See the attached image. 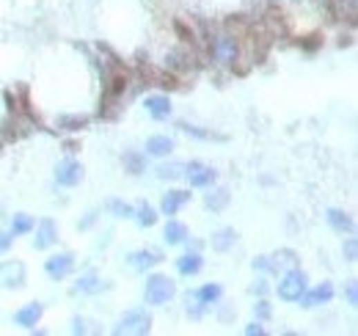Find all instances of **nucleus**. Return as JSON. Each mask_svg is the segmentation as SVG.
Here are the masks:
<instances>
[{"mask_svg":"<svg viewBox=\"0 0 358 336\" xmlns=\"http://www.w3.org/2000/svg\"><path fill=\"white\" fill-rule=\"evenodd\" d=\"M152 331V317L147 315V309H133V312H127L119 323H116V328H113V334H135V336H144Z\"/></svg>","mask_w":358,"mask_h":336,"instance_id":"obj_3","label":"nucleus"},{"mask_svg":"<svg viewBox=\"0 0 358 336\" xmlns=\"http://www.w3.org/2000/svg\"><path fill=\"white\" fill-rule=\"evenodd\" d=\"M72 268H75V257H72V254H53V257L44 262V270H47V276H50L53 281L66 279V276L72 273Z\"/></svg>","mask_w":358,"mask_h":336,"instance_id":"obj_4","label":"nucleus"},{"mask_svg":"<svg viewBox=\"0 0 358 336\" xmlns=\"http://www.w3.org/2000/svg\"><path fill=\"white\" fill-rule=\"evenodd\" d=\"M306 287H309L306 273L292 268V270H287L284 279L279 281V298L287 301V304H295V301H301V295L306 293Z\"/></svg>","mask_w":358,"mask_h":336,"instance_id":"obj_1","label":"nucleus"},{"mask_svg":"<svg viewBox=\"0 0 358 336\" xmlns=\"http://www.w3.org/2000/svg\"><path fill=\"white\" fill-rule=\"evenodd\" d=\"M331 298H334V287H331L328 281H323V284L314 287V290L306 287V293L301 295L303 306H323V304H331Z\"/></svg>","mask_w":358,"mask_h":336,"instance_id":"obj_9","label":"nucleus"},{"mask_svg":"<svg viewBox=\"0 0 358 336\" xmlns=\"http://www.w3.org/2000/svg\"><path fill=\"white\" fill-rule=\"evenodd\" d=\"M158 177H160V179H177V177H185V166H182V163L160 166V168H158Z\"/></svg>","mask_w":358,"mask_h":336,"instance_id":"obj_26","label":"nucleus"},{"mask_svg":"<svg viewBox=\"0 0 358 336\" xmlns=\"http://www.w3.org/2000/svg\"><path fill=\"white\" fill-rule=\"evenodd\" d=\"M212 55H215L220 63H232V61L237 58V36H232V33L215 36V41H212Z\"/></svg>","mask_w":358,"mask_h":336,"instance_id":"obj_5","label":"nucleus"},{"mask_svg":"<svg viewBox=\"0 0 358 336\" xmlns=\"http://www.w3.org/2000/svg\"><path fill=\"white\" fill-rule=\"evenodd\" d=\"M33 218L30 215H25V213H19V215H14V221H11V235L17 237V235H28V232H33Z\"/></svg>","mask_w":358,"mask_h":336,"instance_id":"obj_23","label":"nucleus"},{"mask_svg":"<svg viewBox=\"0 0 358 336\" xmlns=\"http://www.w3.org/2000/svg\"><path fill=\"white\" fill-rule=\"evenodd\" d=\"M39 320H41V304H28L14 315V323L22 328H33Z\"/></svg>","mask_w":358,"mask_h":336,"instance_id":"obj_13","label":"nucleus"},{"mask_svg":"<svg viewBox=\"0 0 358 336\" xmlns=\"http://www.w3.org/2000/svg\"><path fill=\"white\" fill-rule=\"evenodd\" d=\"M234 240H237L234 229H220V232L212 235V248H215V251H229V248L234 246Z\"/></svg>","mask_w":358,"mask_h":336,"instance_id":"obj_20","label":"nucleus"},{"mask_svg":"<svg viewBox=\"0 0 358 336\" xmlns=\"http://www.w3.org/2000/svg\"><path fill=\"white\" fill-rule=\"evenodd\" d=\"M220 295H223V293H220V287H218V284H204V287L196 293V298H198V304H201V306L218 304V301H220Z\"/></svg>","mask_w":358,"mask_h":336,"instance_id":"obj_21","label":"nucleus"},{"mask_svg":"<svg viewBox=\"0 0 358 336\" xmlns=\"http://www.w3.org/2000/svg\"><path fill=\"white\" fill-rule=\"evenodd\" d=\"M171 152H174V138H169V135H152L147 141V155H152V157H166Z\"/></svg>","mask_w":358,"mask_h":336,"instance_id":"obj_12","label":"nucleus"},{"mask_svg":"<svg viewBox=\"0 0 358 336\" xmlns=\"http://www.w3.org/2000/svg\"><path fill=\"white\" fill-rule=\"evenodd\" d=\"M348 301H350V306H356V304H358V290H356V281H350V284H348Z\"/></svg>","mask_w":358,"mask_h":336,"instance_id":"obj_31","label":"nucleus"},{"mask_svg":"<svg viewBox=\"0 0 358 336\" xmlns=\"http://www.w3.org/2000/svg\"><path fill=\"white\" fill-rule=\"evenodd\" d=\"M0 281L6 287H22L25 284V268L19 262H6L0 268Z\"/></svg>","mask_w":358,"mask_h":336,"instance_id":"obj_10","label":"nucleus"},{"mask_svg":"<svg viewBox=\"0 0 358 336\" xmlns=\"http://www.w3.org/2000/svg\"><path fill=\"white\" fill-rule=\"evenodd\" d=\"M55 179H58V185H64V188H75V185H80V179H83V166H80L77 160H64V163H58V168H55Z\"/></svg>","mask_w":358,"mask_h":336,"instance_id":"obj_6","label":"nucleus"},{"mask_svg":"<svg viewBox=\"0 0 358 336\" xmlns=\"http://www.w3.org/2000/svg\"><path fill=\"white\" fill-rule=\"evenodd\" d=\"M328 224L337 229V232H353V221H350V215L348 213H342V210H328Z\"/></svg>","mask_w":358,"mask_h":336,"instance_id":"obj_19","label":"nucleus"},{"mask_svg":"<svg viewBox=\"0 0 358 336\" xmlns=\"http://www.w3.org/2000/svg\"><path fill=\"white\" fill-rule=\"evenodd\" d=\"M33 229H36V237H33V246H36V248H50V246L58 240V226H55L50 218L39 221Z\"/></svg>","mask_w":358,"mask_h":336,"instance_id":"obj_8","label":"nucleus"},{"mask_svg":"<svg viewBox=\"0 0 358 336\" xmlns=\"http://www.w3.org/2000/svg\"><path fill=\"white\" fill-rule=\"evenodd\" d=\"M185 177H187L190 188H209L218 174L204 163H190V166H185Z\"/></svg>","mask_w":358,"mask_h":336,"instance_id":"obj_7","label":"nucleus"},{"mask_svg":"<svg viewBox=\"0 0 358 336\" xmlns=\"http://www.w3.org/2000/svg\"><path fill=\"white\" fill-rule=\"evenodd\" d=\"M201 265H204V259H201L198 251H187L177 259V270L182 276H196L201 270Z\"/></svg>","mask_w":358,"mask_h":336,"instance_id":"obj_14","label":"nucleus"},{"mask_svg":"<svg viewBox=\"0 0 358 336\" xmlns=\"http://www.w3.org/2000/svg\"><path fill=\"white\" fill-rule=\"evenodd\" d=\"M185 240H187V226L179 224V221H169V224H166V243H169V246H179V243H185Z\"/></svg>","mask_w":358,"mask_h":336,"instance_id":"obj_18","label":"nucleus"},{"mask_svg":"<svg viewBox=\"0 0 358 336\" xmlns=\"http://www.w3.org/2000/svg\"><path fill=\"white\" fill-rule=\"evenodd\" d=\"M174 293H177V287H174V281H171L169 276H152V279L147 281L144 301H147L149 306H163V304H169V301L174 298Z\"/></svg>","mask_w":358,"mask_h":336,"instance_id":"obj_2","label":"nucleus"},{"mask_svg":"<svg viewBox=\"0 0 358 336\" xmlns=\"http://www.w3.org/2000/svg\"><path fill=\"white\" fill-rule=\"evenodd\" d=\"M133 218H138L141 226H155V224H158V213H155V207H149V204H138V207L133 210Z\"/></svg>","mask_w":358,"mask_h":336,"instance_id":"obj_22","label":"nucleus"},{"mask_svg":"<svg viewBox=\"0 0 358 336\" xmlns=\"http://www.w3.org/2000/svg\"><path fill=\"white\" fill-rule=\"evenodd\" d=\"M182 130H185L187 135H196V138H215L212 132H204V130H198V127H193V124H182Z\"/></svg>","mask_w":358,"mask_h":336,"instance_id":"obj_27","label":"nucleus"},{"mask_svg":"<svg viewBox=\"0 0 358 336\" xmlns=\"http://www.w3.org/2000/svg\"><path fill=\"white\" fill-rule=\"evenodd\" d=\"M160 262V254L158 251H135L133 257H130V265L135 268V270H147V268H152V265H158Z\"/></svg>","mask_w":358,"mask_h":336,"instance_id":"obj_16","label":"nucleus"},{"mask_svg":"<svg viewBox=\"0 0 358 336\" xmlns=\"http://www.w3.org/2000/svg\"><path fill=\"white\" fill-rule=\"evenodd\" d=\"M226 204H229V190L226 188H220V190H215V193L207 196V207L209 210H223Z\"/></svg>","mask_w":358,"mask_h":336,"instance_id":"obj_25","label":"nucleus"},{"mask_svg":"<svg viewBox=\"0 0 358 336\" xmlns=\"http://www.w3.org/2000/svg\"><path fill=\"white\" fill-rule=\"evenodd\" d=\"M77 290L86 293V295H97V293L105 290V284H102V279H100L97 273H86V276L77 279Z\"/></svg>","mask_w":358,"mask_h":336,"instance_id":"obj_17","label":"nucleus"},{"mask_svg":"<svg viewBox=\"0 0 358 336\" xmlns=\"http://www.w3.org/2000/svg\"><path fill=\"white\" fill-rule=\"evenodd\" d=\"M124 163L133 168V174H141V157L138 155H124Z\"/></svg>","mask_w":358,"mask_h":336,"instance_id":"obj_29","label":"nucleus"},{"mask_svg":"<svg viewBox=\"0 0 358 336\" xmlns=\"http://www.w3.org/2000/svg\"><path fill=\"white\" fill-rule=\"evenodd\" d=\"M356 254H358V243L350 237V240L345 243V257H348V262H356Z\"/></svg>","mask_w":358,"mask_h":336,"instance_id":"obj_28","label":"nucleus"},{"mask_svg":"<svg viewBox=\"0 0 358 336\" xmlns=\"http://www.w3.org/2000/svg\"><path fill=\"white\" fill-rule=\"evenodd\" d=\"M144 105H147V110H149L155 119H169V116H171V99H169V97H163V94H152V97H147V99H144Z\"/></svg>","mask_w":358,"mask_h":336,"instance_id":"obj_11","label":"nucleus"},{"mask_svg":"<svg viewBox=\"0 0 358 336\" xmlns=\"http://www.w3.org/2000/svg\"><path fill=\"white\" fill-rule=\"evenodd\" d=\"M245 334H248V336H254V334L262 336V334H265V328H262V323H251V326L245 328Z\"/></svg>","mask_w":358,"mask_h":336,"instance_id":"obj_33","label":"nucleus"},{"mask_svg":"<svg viewBox=\"0 0 358 336\" xmlns=\"http://www.w3.org/2000/svg\"><path fill=\"white\" fill-rule=\"evenodd\" d=\"M187 201H190V193L187 190H171V193L163 196V213L166 215H177Z\"/></svg>","mask_w":358,"mask_h":336,"instance_id":"obj_15","label":"nucleus"},{"mask_svg":"<svg viewBox=\"0 0 358 336\" xmlns=\"http://www.w3.org/2000/svg\"><path fill=\"white\" fill-rule=\"evenodd\" d=\"M256 315H259L262 320H265V317H270V306H267L265 301H259V304H256Z\"/></svg>","mask_w":358,"mask_h":336,"instance_id":"obj_32","label":"nucleus"},{"mask_svg":"<svg viewBox=\"0 0 358 336\" xmlns=\"http://www.w3.org/2000/svg\"><path fill=\"white\" fill-rule=\"evenodd\" d=\"M133 204H127V201H119V199H111L108 201V213H113L116 218H133Z\"/></svg>","mask_w":358,"mask_h":336,"instance_id":"obj_24","label":"nucleus"},{"mask_svg":"<svg viewBox=\"0 0 358 336\" xmlns=\"http://www.w3.org/2000/svg\"><path fill=\"white\" fill-rule=\"evenodd\" d=\"M14 243V235L11 232H0V251H8Z\"/></svg>","mask_w":358,"mask_h":336,"instance_id":"obj_30","label":"nucleus"}]
</instances>
